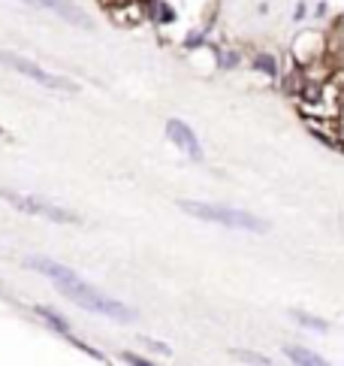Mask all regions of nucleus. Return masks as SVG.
<instances>
[{"instance_id": "2", "label": "nucleus", "mask_w": 344, "mask_h": 366, "mask_svg": "<svg viewBox=\"0 0 344 366\" xmlns=\"http://www.w3.org/2000/svg\"><path fill=\"white\" fill-rule=\"evenodd\" d=\"M179 209L194 215V218L212 221V224H224L230 230H251V233H266L269 224L263 218L242 209H233V206H221V203H206V200H179Z\"/></svg>"}, {"instance_id": "11", "label": "nucleus", "mask_w": 344, "mask_h": 366, "mask_svg": "<svg viewBox=\"0 0 344 366\" xmlns=\"http://www.w3.org/2000/svg\"><path fill=\"white\" fill-rule=\"evenodd\" d=\"M121 360H124V363H130V366H154L151 360H142L139 354H130V351H124V354H121Z\"/></svg>"}, {"instance_id": "9", "label": "nucleus", "mask_w": 344, "mask_h": 366, "mask_svg": "<svg viewBox=\"0 0 344 366\" xmlns=\"http://www.w3.org/2000/svg\"><path fill=\"white\" fill-rule=\"evenodd\" d=\"M239 357V360H248V363H257V366H269V360L266 357H260V354H254V351H233Z\"/></svg>"}, {"instance_id": "7", "label": "nucleus", "mask_w": 344, "mask_h": 366, "mask_svg": "<svg viewBox=\"0 0 344 366\" xmlns=\"http://www.w3.org/2000/svg\"><path fill=\"white\" fill-rule=\"evenodd\" d=\"M284 354H287L296 366H329L320 354L308 351V348H299V345H287V348H284Z\"/></svg>"}, {"instance_id": "3", "label": "nucleus", "mask_w": 344, "mask_h": 366, "mask_svg": "<svg viewBox=\"0 0 344 366\" xmlns=\"http://www.w3.org/2000/svg\"><path fill=\"white\" fill-rule=\"evenodd\" d=\"M0 64L10 67V70H15V73H21V76L33 79V82H39L43 88L64 91V94H75V91H79V85H75L73 79L57 76V73H48V70H43V67H39L37 61H28V58L19 55V52H3V49H0Z\"/></svg>"}, {"instance_id": "10", "label": "nucleus", "mask_w": 344, "mask_h": 366, "mask_svg": "<svg viewBox=\"0 0 344 366\" xmlns=\"http://www.w3.org/2000/svg\"><path fill=\"white\" fill-rule=\"evenodd\" d=\"M293 318L305 321L308 327H314V330H326V321H320V318H308V315H302V312H293Z\"/></svg>"}, {"instance_id": "8", "label": "nucleus", "mask_w": 344, "mask_h": 366, "mask_svg": "<svg viewBox=\"0 0 344 366\" xmlns=\"http://www.w3.org/2000/svg\"><path fill=\"white\" fill-rule=\"evenodd\" d=\"M37 315H43V318H46L48 324H52V327L61 330V333H70V324H66V321L61 318V315H55L52 309H46V306H37Z\"/></svg>"}, {"instance_id": "4", "label": "nucleus", "mask_w": 344, "mask_h": 366, "mask_svg": "<svg viewBox=\"0 0 344 366\" xmlns=\"http://www.w3.org/2000/svg\"><path fill=\"white\" fill-rule=\"evenodd\" d=\"M0 200H6V203L15 206V209L24 212V215H39V218L61 221V224H75V221H79V215H75V212L61 209V206L48 203V200H43V197H33V194H19V191L0 188Z\"/></svg>"}, {"instance_id": "5", "label": "nucleus", "mask_w": 344, "mask_h": 366, "mask_svg": "<svg viewBox=\"0 0 344 366\" xmlns=\"http://www.w3.org/2000/svg\"><path fill=\"white\" fill-rule=\"evenodd\" d=\"M21 3H30L37 6V10H46V12H55L57 19L70 21V24H79V28H91L88 15L79 10L75 3H70V0H21Z\"/></svg>"}, {"instance_id": "6", "label": "nucleus", "mask_w": 344, "mask_h": 366, "mask_svg": "<svg viewBox=\"0 0 344 366\" xmlns=\"http://www.w3.org/2000/svg\"><path fill=\"white\" fill-rule=\"evenodd\" d=\"M166 133H170V139L175 146L181 148L188 157H194V161H203V146H199V139H197V133L188 128L184 121L179 119H172L170 124H166Z\"/></svg>"}, {"instance_id": "1", "label": "nucleus", "mask_w": 344, "mask_h": 366, "mask_svg": "<svg viewBox=\"0 0 344 366\" xmlns=\"http://www.w3.org/2000/svg\"><path fill=\"white\" fill-rule=\"evenodd\" d=\"M24 266H30V270L48 276L57 285V290H61L64 297H70L75 306H82V309H88L94 315H106V318H112V321H133L136 318V312L133 309H127V306L118 303V299L106 297L103 290H97L94 285H88L85 279H79V272H73L70 266L57 263V261H52V257H39V254L28 257Z\"/></svg>"}]
</instances>
